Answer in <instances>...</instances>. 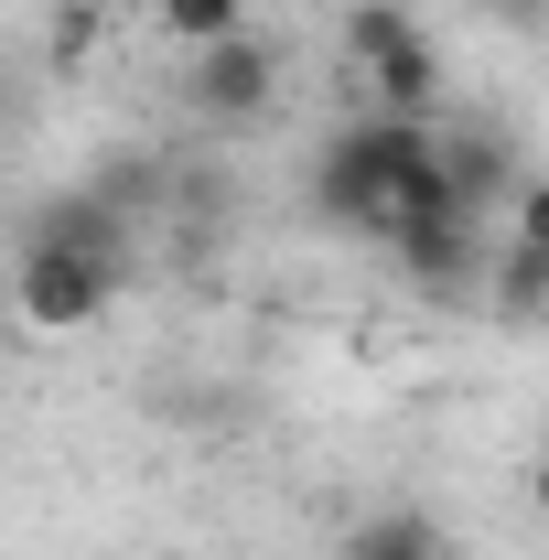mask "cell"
Returning <instances> with one entry per match:
<instances>
[{"mask_svg":"<svg viewBox=\"0 0 549 560\" xmlns=\"http://www.w3.org/2000/svg\"><path fill=\"white\" fill-rule=\"evenodd\" d=\"M431 140H442V119H355V130H335L324 173H313L324 215L335 226H366V237H399V195H410V173L431 162Z\"/></svg>","mask_w":549,"mask_h":560,"instance_id":"6da1fadb","label":"cell"},{"mask_svg":"<svg viewBox=\"0 0 549 560\" xmlns=\"http://www.w3.org/2000/svg\"><path fill=\"white\" fill-rule=\"evenodd\" d=\"M119 259H97V248H75L55 226H22V270H11V302H22V324L33 335H86L108 302H119Z\"/></svg>","mask_w":549,"mask_h":560,"instance_id":"7a4b0ae2","label":"cell"},{"mask_svg":"<svg viewBox=\"0 0 549 560\" xmlns=\"http://www.w3.org/2000/svg\"><path fill=\"white\" fill-rule=\"evenodd\" d=\"M184 108H195L206 130H259V119L280 108V44H259V33L206 44L195 75H184Z\"/></svg>","mask_w":549,"mask_h":560,"instance_id":"3957f363","label":"cell"},{"mask_svg":"<svg viewBox=\"0 0 549 560\" xmlns=\"http://www.w3.org/2000/svg\"><path fill=\"white\" fill-rule=\"evenodd\" d=\"M388 248H399V270H410L420 291H442V302H453V291H475V270H484L475 215H431V226H399Z\"/></svg>","mask_w":549,"mask_h":560,"instance_id":"277c9868","label":"cell"},{"mask_svg":"<svg viewBox=\"0 0 549 560\" xmlns=\"http://www.w3.org/2000/svg\"><path fill=\"white\" fill-rule=\"evenodd\" d=\"M366 97H377V119H442V55H431V33L388 44L366 66Z\"/></svg>","mask_w":549,"mask_h":560,"instance_id":"5b68a950","label":"cell"},{"mask_svg":"<svg viewBox=\"0 0 549 560\" xmlns=\"http://www.w3.org/2000/svg\"><path fill=\"white\" fill-rule=\"evenodd\" d=\"M442 162H453V184H464V206H495V195H517V162H506V140L484 130H442Z\"/></svg>","mask_w":549,"mask_h":560,"instance_id":"8992f818","label":"cell"},{"mask_svg":"<svg viewBox=\"0 0 549 560\" xmlns=\"http://www.w3.org/2000/svg\"><path fill=\"white\" fill-rule=\"evenodd\" d=\"M151 22L206 55V44H237V33H248V0H151Z\"/></svg>","mask_w":549,"mask_h":560,"instance_id":"52a82bcc","label":"cell"},{"mask_svg":"<svg viewBox=\"0 0 549 560\" xmlns=\"http://www.w3.org/2000/svg\"><path fill=\"white\" fill-rule=\"evenodd\" d=\"M495 313H528V324L549 313V248H528V237L495 248Z\"/></svg>","mask_w":549,"mask_h":560,"instance_id":"ba28073f","label":"cell"},{"mask_svg":"<svg viewBox=\"0 0 549 560\" xmlns=\"http://www.w3.org/2000/svg\"><path fill=\"white\" fill-rule=\"evenodd\" d=\"M410 33H420V22L399 11V0H355V11H344V55H355V66H377V55L410 44Z\"/></svg>","mask_w":549,"mask_h":560,"instance_id":"9c48e42d","label":"cell"},{"mask_svg":"<svg viewBox=\"0 0 549 560\" xmlns=\"http://www.w3.org/2000/svg\"><path fill=\"white\" fill-rule=\"evenodd\" d=\"M420 539H431V517L388 506V517H355V528H344V560H399V550H420Z\"/></svg>","mask_w":549,"mask_h":560,"instance_id":"30bf717a","label":"cell"},{"mask_svg":"<svg viewBox=\"0 0 549 560\" xmlns=\"http://www.w3.org/2000/svg\"><path fill=\"white\" fill-rule=\"evenodd\" d=\"M97 44V0H66V22H55V66H75Z\"/></svg>","mask_w":549,"mask_h":560,"instance_id":"8fae6325","label":"cell"},{"mask_svg":"<svg viewBox=\"0 0 549 560\" xmlns=\"http://www.w3.org/2000/svg\"><path fill=\"white\" fill-rule=\"evenodd\" d=\"M517 237L549 248V173H539V184H517Z\"/></svg>","mask_w":549,"mask_h":560,"instance_id":"7c38bea8","label":"cell"},{"mask_svg":"<svg viewBox=\"0 0 549 560\" xmlns=\"http://www.w3.org/2000/svg\"><path fill=\"white\" fill-rule=\"evenodd\" d=\"M528 506L549 517V442H539V464H528Z\"/></svg>","mask_w":549,"mask_h":560,"instance_id":"4fadbf2b","label":"cell"},{"mask_svg":"<svg viewBox=\"0 0 549 560\" xmlns=\"http://www.w3.org/2000/svg\"><path fill=\"white\" fill-rule=\"evenodd\" d=\"M399 560H453V550H442V539H420V550H399Z\"/></svg>","mask_w":549,"mask_h":560,"instance_id":"5bb4252c","label":"cell"},{"mask_svg":"<svg viewBox=\"0 0 549 560\" xmlns=\"http://www.w3.org/2000/svg\"><path fill=\"white\" fill-rule=\"evenodd\" d=\"M517 11H549V0H517Z\"/></svg>","mask_w":549,"mask_h":560,"instance_id":"9a60e30c","label":"cell"}]
</instances>
